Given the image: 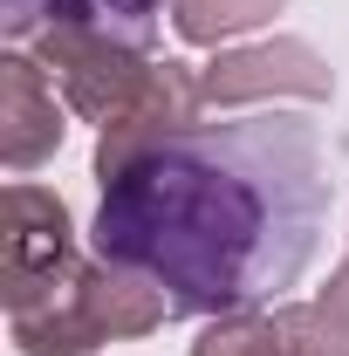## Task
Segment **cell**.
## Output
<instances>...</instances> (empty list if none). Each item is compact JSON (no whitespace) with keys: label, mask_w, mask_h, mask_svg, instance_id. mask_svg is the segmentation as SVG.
<instances>
[{"label":"cell","mask_w":349,"mask_h":356,"mask_svg":"<svg viewBox=\"0 0 349 356\" xmlns=\"http://www.w3.org/2000/svg\"><path fill=\"white\" fill-rule=\"evenodd\" d=\"M42 21L83 28V35L117 42V48H151L165 0H7V35H35Z\"/></svg>","instance_id":"obj_2"},{"label":"cell","mask_w":349,"mask_h":356,"mask_svg":"<svg viewBox=\"0 0 349 356\" xmlns=\"http://www.w3.org/2000/svg\"><path fill=\"white\" fill-rule=\"evenodd\" d=\"M96 254L151 281L172 315H240L288 295L322 254L329 165L308 117L185 124L96 158Z\"/></svg>","instance_id":"obj_1"}]
</instances>
